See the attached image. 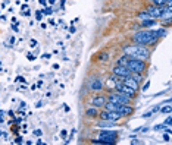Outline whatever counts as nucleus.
I'll return each instance as SVG.
<instances>
[{"label":"nucleus","instance_id":"obj_13","mask_svg":"<svg viewBox=\"0 0 172 145\" xmlns=\"http://www.w3.org/2000/svg\"><path fill=\"white\" fill-rule=\"evenodd\" d=\"M90 88H91V89H94V91H100V89H103V81H102V79L91 81Z\"/></svg>","mask_w":172,"mask_h":145},{"label":"nucleus","instance_id":"obj_32","mask_svg":"<svg viewBox=\"0 0 172 145\" xmlns=\"http://www.w3.org/2000/svg\"><path fill=\"white\" fill-rule=\"evenodd\" d=\"M149 87H150V82H147V84L143 87V89H144V91H147V88H149Z\"/></svg>","mask_w":172,"mask_h":145},{"label":"nucleus","instance_id":"obj_1","mask_svg":"<svg viewBox=\"0 0 172 145\" xmlns=\"http://www.w3.org/2000/svg\"><path fill=\"white\" fill-rule=\"evenodd\" d=\"M125 54L131 59H147L150 56V50L146 49L143 44H135V45H129V47H125Z\"/></svg>","mask_w":172,"mask_h":145},{"label":"nucleus","instance_id":"obj_17","mask_svg":"<svg viewBox=\"0 0 172 145\" xmlns=\"http://www.w3.org/2000/svg\"><path fill=\"white\" fill-rule=\"evenodd\" d=\"M85 114H87L88 117H97L99 116V111L94 109V107H93V109H88V110H87V111H85Z\"/></svg>","mask_w":172,"mask_h":145},{"label":"nucleus","instance_id":"obj_4","mask_svg":"<svg viewBox=\"0 0 172 145\" xmlns=\"http://www.w3.org/2000/svg\"><path fill=\"white\" fill-rule=\"evenodd\" d=\"M127 67L131 71V73H141L144 72L146 69V63L144 60L141 59H128V63H127Z\"/></svg>","mask_w":172,"mask_h":145},{"label":"nucleus","instance_id":"obj_25","mask_svg":"<svg viewBox=\"0 0 172 145\" xmlns=\"http://www.w3.org/2000/svg\"><path fill=\"white\" fill-rule=\"evenodd\" d=\"M30 44H31V47H36V45H37V41H36V40H31Z\"/></svg>","mask_w":172,"mask_h":145},{"label":"nucleus","instance_id":"obj_7","mask_svg":"<svg viewBox=\"0 0 172 145\" xmlns=\"http://www.w3.org/2000/svg\"><path fill=\"white\" fill-rule=\"evenodd\" d=\"M107 100H109V101L116 103V104L124 106V104H129V100H131V98H128L127 95H124L122 92H112V94L109 95Z\"/></svg>","mask_w":172,"mask_h":145},{"label":"nucleus","instance_id":"obj_24","mask_svg":"<svg viewBox=\"0 0 172 145\" xmlns=\"http://www.w3.org/2000/svg\"><path fill=\"white\" fill-rule=\"evenodd\" d=\"M36 16H37V19H38V21H41V10H38L37 13H36Z\"/></svg>","mask_w":172,"mask_h":145},{"label":"nucleus","instance_id":"obj_23","mask_svg":"<svg viewBox=\"0 0 172 145\" xmlns=\"http://www.w3.org/2000/svg\"><path fill=\"white\" fill-rule=\"evenodd\" d=\"M41 12H44L46 15H52V12H53V10H52V7H46L44 10H41Z\"/></svg>","mask_w":172,"mask_h":145},{"label":"nucleus","instance_id":"obj_6","mask_svg":"<svg viewBox=\"0 0 172 145\" xmlns=\"http://www.w3.org/2000/svg\"><path fill=\"white\" fill-rule=\"evenodd\" d=\"M166 12V6H150L147 10H146V13L149 15L150 18H162L163 16V13Z\"/></svg>","mask_w":172,"mask_h":145},{"label":"nucleus","instance_id":"obj_9","mask_svg":"<svg viewBox=\"0 0 172 145\" xmlns=\"http://www.w3.org/2000/svg\"><path fill=\"white\" fill-rule=\"evenodd\" d=\"M113 75L119 76V78H127L131 75V71L128 69L127 66H121V65H116L113 67Z\"/></svg>","mask_w":172,"mask_h":145},{"label":"nucleus","instance_id":"obj_10","mask_svg":"<svg viewBox=\"0 0 172 145\" xmlns=\"http://www.w3.org/2000/svg\"><path fill=\"white\" fill-rule=\"evenodd\" d=\"M118 113H119L121 116H129V114H133L134 113V109L129 106V104H124V106H121L119 110H118Z\"/></svg>","mask_w":172,"mask_h":145},{"label":"nucleus","instance_id":"obj_20","mask_svg":"<svg viewBox=\"0 0 172 145\" xmlns=\"http://www.w3.org/2000/svg\"><path fill=\"white\" fill-rule=\"evenodd\" d=\"M159 110H160V113H168L169 114L171 113V106L168 104V106H165V107H162V109H159Z\"/></svg>","mask_w":172,"mask_h":145},{"label":"nucleus","instance_id":"obj_31","mask_svg":"<svg viewBox=\"0 0 172 145\" xmlns=\"http://www.w3.org/2000/svg\"><path fill=\"white\" fill-rule=\"evenodd\" d=\"M16 82H25V79L21 78V76H18V78H16Z\"/></svg>","mask_w":172,"mask_h":145},{"label":"nucleus","instance_id":"obj_19","mask_svg":"<svg viewBox=\"0 0 172 145\" xmlns=\"http://www.w3.org/2000/svg\"><path fill=\"white\" fill-rule=\"evenodd\" d=\"M157 110H159V106H155L153 109L150 110V111H147V113H146V114H144V116H143V117H150V116H151V114H153V113H155V111H157Z\"/></svg>","mask_w":172,"mask_h":145},{"label":"nucleus","instance_id":"obj_22","mask_svg":"<svg viewBox=\"0 0 172 145\" xmlns=\"http://www.w3.org/2000/svg\"><path fill=\"white\" fill-rule=\"evenodd\" d=\"M165 32H166V29H163V28L157 29V31H156V35H157V38H159V37H162V35H165Z\"/></svg>","mask_w":172,"mask_h":145},{"label":"nucleus","instance_id":"obj_29","mask_svg":"<svg viewBox=\"0 0 172 145\" xmlns=\"http://www.w3.org/2000/svg\"><path fill=\"white\" fill-rule=\"evenodd\" d=\"M163 139H165V141H169V132H168V133H165V135H163Z\"/></svg>","mask_w":172,"mask_h":145},{"label":"nucleus","instance_id":"obj_15","mask_svg":"<svg viewBox=\"0 0 172 145\" xmlns=\"http://www.w3.org/2000/svg\"><path fill=\"white\" fill-rule=\"evenodd\" d=\"M155 25H156L155 18H147V19H143L141 22V27H144V28H150V27H155Z\"/></svg>","mask_w":172,"mask_h":145},{"label":"nucleus","instance_id":"obj_35","mask_svg":"<svg viewBox=\"0 0 172 145\" xmlns=\"http://www.w3.org/2000/svg\"><path fill=\"white\" fill-rule=\"evenodd\" d=\"M16 144H19V142H22V138H16V141H15Z\"/></svg>","mask_w":172,"mask_h":145},{"label":"nucleus","instance_id":"obj_3","mask_svg":"<svg viewBox=\"0 0 172 145\" xmlns=\"http://www.w3.org/2000/svg\"><path fill=\"white\" fill-rule=\"evenodd\" d=\"M118 138V132L113 131H102L99 135V139L93 141L94 144H115Z\"/></svg>","mask_w":172,"mask_h":145},{"label":"nucleus","instance_id":"obj_5","mask_svg":"<svg viewBox=\"0 0 172 145\" xmlns=\"http://www.w3.org/2000/svg\"><path fill=\"white\" fill-rule=\"evenodd\" d=\"M115 89L118 91V92H122L124 95H127L128 98H134L135 95V89H133V88H129L128 85H125L124 82H118V84H115Z\"/></svg>","mask_w":172,"mask_h":145},{"label":"nucleus","instance_id":"obj_30","mask_svg":"<svg viewBox=\"0 0 172 145\" xmlns=\"http://www.w3.org/2000/svg\"><path fill=\"white\" fill-rule=\"evenodd\" d=\"M100 60H107V54H102V56H100Z\"/></svg>","mask_w":172,"mask_h":145},{"label":"nucleus","instance_id":"obj_8","mask_svg":"<svg viewBox=\"0 0 172 145\" xmlns=\"http://www.w3.org/2000/svg\"><path fill=\"white\" fill-rule=\"evenodd\" d=\"M99 116H100V119H102V120H110V122H116V120H119L121 117H122L118 111H109V110L102 111Z\"/></svg>","mask_w":172,"mask_h":145},{"label":"nucleus","instance_id":"obj_28","mask_svg":"<svg viewBox=\"0 0 172 145\" xmlns=\"http://www.w3.org/2000/svg\"><path fill=\"white\" fill-rule=\"evenodd\" d=\"M34 135L40 136V135H41V131H40V129H36V131H34Z\"/></svg>","mask_w":172,"mask_h":145},{"label":"nucleus","instance_id":"obj_11","mask_svg":"<svg viewBox=\"0 0 172 145\" xmlns=\"http://www.w3.org/2000/svg\"><path fill=\"white\" fill-rule=\"evenodd\" d=\"M122 82L125 84V85H128L129 88H133V89H138V82L133 78V76H127V78H122Z\"/></svg>","mask_w":172,"mask_h":145},{"label":"nucleus","instance_id":"obj_12","mask_svg":"<svg viewBox=\"0 0 172 145\" xmlns=\"http://www.w3.org/2000/svg\"><path fill=\"white\" fill-rule=\"evenodd\" d=\"M106 101H107V98L103 97V95H100V97H94L93 101H91V104H93L94 107H105Z\"/></svg>","mask_w":172,"mask_h":145},{"label":"nucleus","instance_id":"obj_16","mask_svg":"<svg viewBox=\"0 0 172 145\" xmlns=\"http://www.w3.org/2000/svg\"><path fill=\"white\" fill-rule=\"evenodd\" d=\"M97 126H99V128H112L113 122H110V120H102Z\"/></svg>","mask_w":172,"mask_h":145},{"label":"nucleus","instance_id":"obj_18","mask_svg":"<svg viewBox=\"0 0 172 145\" xmlns=\"http://www.w3.org/2000/svg\"><path fill=\"white\" fill-rule=\"evenodd\" d=\"M128 56L127 54H125V56H122V57L119 59V60H118V65H121V66H127V63H128Z\"/></svg>","mask_w":172,"mask_h":145},{"label":"nucleus","instance_id":"obj_27","mask_svg":"<svg viewBox=\"0 0 172 145\" xmlns=\"http://www.w3.org/2000/svg\"><path fill=\"white\" fill-rule=\"evenodd\" d=\"M27 57H28V60H34V56H32V54H31V53H28V54H27Z\"/></svg>","mask_w":172,"mask_h":145},{"label":"nucleus","instance_id":"obj_14","mask_svg":"<svg viewBox=\"0 0 172 145\" xmlns=\"http://www.w3.org/2000/svg\"><path fill=\"white\" fill-rule=\"evenodd\" d=\"M119 107H121V104H116V103H113V101H106V104H105V109L106 110H109V111H118L119 110Z\"/></svg>","mask_w":172,"mask_h":145},{"label":"nucleus","instance_id":"obj_38","mask_svg":"<svg viewBox=\"0 0 172 145\" xmlns=\"http://www.w3.org/2000/svg\"><path fill=\"white\" fill-rule=\"evenodd\" d=\"M150 2H153V0H150Z\"/></svg>","mask_w":172,"mask_h":145},{"label":"nucleus","instance_id":"obj_21","mask_svg":"<svg viewBox=\"0 0 172 145\" xmlns=\"http://www.w3.org/2000/svg\"><path fill=\"white\" fill-rule=\"evenodd\" d=\"M166 2H168V0H153V3H155L156 6H165Z\"/></svg>","mask_w":172,"mask_h":145},{"label":"nucleus","instance_id":"obj_34","mask_svg":"<svg viewBox=\"0 0 172 145\" xmlns=\"http://www.w3.org/2000/svg\"><path fill=\"white\" fill-rule=\"evenodd\" d=\"M43 57H44V59H50V57H52V56H50V54H47V53H46V54H43Z\"/></svg>","mask_w":172,"mask_h":145},{"label":"nucleus","instance_id":"obj_37","mask_svg":"<svg viewBox=\"0 0 172 145\" xmlns=\"http://www.w3.org/2000/svg\"><path fill=\"white\" fill-rule=\"evenodd\" d=\"M49 2H50V3H54V0H49Z\"/></svg>","mask_w":172,"mask_h":145},{"label":"nucleus","instance_id":"obj_33","mask_svg":"<svg viewBox=\"0 0 172 145\" xmlns=\"http://www.w3.org/2000/svg\"><path fill=\"white\" fill-rule=\"evenodd\" d=\"M60 136H62V138H65V136H66V131H62V132H60Z\"/></svg>","mask_w":172,"mask_h":145},{"label":"nucleus","instance_id":"obj_26","mask_svg":"<svg viewBox=\"0 0 172 145\" xmlns=\"http://www.w3.org/2000/svg\"><path fill=\"white\" fill-rule=\"evenodd\" d=\"M165 125H166V126H171V117H168V119H166Z\"/></svg>","mask_w":172,"mask_h":145},{"label":"nucleus","instance_id":"obj_2","mask_svg":"<svg viewBox=\"0 0 172 145\" xmlns=\"http://www.w3.org/2000/svg\"><path fill=\"white\" fill-rule=\"evenodd\" d=\"M157 40L156 31H138L137 34H134V41L137 44H153Z\"/></svg>","mask_w":172,"mask_h":145},{"label":"nucleus","instance_id":"obj_36","mask_svg":"<svg viewBox=\"0 0 172 145\" xmlns=\"http://www.w3.org/2000/svg\"><path fill=\"white\" fill-rule=\"evenodd\" d=\"M40 3H41V5H44V6H46V0H40Z\"/></svg>","mask_w":172,"mask_h":145}]
</instances>
